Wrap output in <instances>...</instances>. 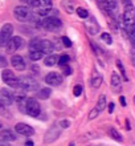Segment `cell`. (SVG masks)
<instances>
[{"mask_svg": "<svg viewBox=\"0 0 135 146\" xmlns=\"http://www.w3.org/2000/svg\"><path fill=\"white\" fill-rule=\"evenodd\" d=\"M123 1H126V3H127V1H128V0H123Z\"/></svg>", "mask_w": 135, "mask_h": 146, "instance_id": "45", "label": "cell"}, {"mask_svg": "<svg viewBox=\"0 0 135 146\" xmlns=\"http://www.w3.org/2000/svg\"><path fill=\"white\" fill-rule=\"evenodd\" d=\"M32 8H52V0H35Z\"/></svg>", "mask_w": 135, "mask_h": 146, "instance_id": "20", "label": "cell"}, {"mask_svg": "<svg viewBox=\"0 0 135 146\" xmlns=\"http://www.w3.org/2000/svg\"><path fill=\"white\" fill-rule=\"evenodd\" d=\"M98 146H103V145H98Z\"/></svg>", "mask_w": 135, "mask_h": 146, "instance_id": "48", "label": "cell"}, {"mask_svg": "<svg viewBox=\"0 0 135 146\" xmlns=\"http://www.w3.org/2000/svg\"><path fill=\"white\" fill-rule=\"evenodd\" d=\"M20 88H23L27 92H33V90H37L39 82L32 77H21L20 78Z\"/></svg>", "mask_w": 135, "mask_h": 146, "instance_id": "7", "label": "cell"}, {"mask_svg": "<svg viewBox=\"0 0 135 146\" xmlns=\"http://www.w3.org/2000/svg\"><path fill=\"white\" fill-rule=\"evenodd\" d=\"M109 134L111 135L115 141H118V142H123V137H122L119 131L117 130V129H114V127H110V129H109Z\"/></svg>", "mask_w": 135, "mask_h": 146, "instance_id": "22", "label": "cell"}, {"mask_svg": "<svg viewBox=\"0 0 135 146\" xmlns=\"http://www.w3.org/2000/svg\"><path fill=\"white\" fill-rule=\"evenodd\" d=\"M114 108H115V105L113 104H109V113H113V111H114Z\"/></svg>", "mask_w": 135, "mask_h": 146, "instance_id": "39", "label": "cell"}, {"mask_svg": "<svg viewBox=\"0 0 135 146\" xmlns=\"http://www.w3.org/2000/svg\"><path fill=\"white\" fill-rule=\"evenodd\" d=\"M134 104H135V97H134Z\"/></svg>", "mask_w": 135, "mask_h": 146, "instance_id": "46", "label": "cell"}, {"mask_svg": "<svg viewBox=\"0 0 135 146\" xmlns=\"http://www.w3.org/2000/svg\"><path fill=\"white\" fill-rule=\"evenodd\" d=\"M16 49H17V46H16L15 41H13V38H12V40L8 41L7 45H5V50H7V53H13Z\"/></svg>", "mask_w": 135, "mask_h": 146, "instance_id": "26", "label": "cell"}, {"mask_svg": "<svg viewBox=\"0 0 135 146\" xmlns=\"http://www.w3.org/2000/svg\"><path fill=\"white\" fill-rule=\"evenodd\" d=\"M105 108H106V97H105V94H101L98 98V102H97V109L102 111L105 110Z\"/></svg>", "mask_w": 135, "mask_h": 146, "instance_id": "25", "label": "cell"}, {"mask_svg": "<svg viewBox=\"0 0 135 146\" xmlns=\"http://www.w3.org/2000/svg\"><path fill=\"white\" fill-rule=\"evenodd\" d=\"M85 28L90 35H97V33L99 32V25L97 23L95 17H93V16H90L89 20L85 23Z\"/></svg>", "mask_w": 135, "mask_h": 146, "instance_id": "11", "label": "cell"}, {"mask_svg": "<svg viewBox=\"0 0 135 146\" xmlns=\"http://www.w3.org/2000/svg\"><path fill=\"white\" fill-rule=\"evenodd\" d=\"M43 54H45L43 50H29V57L32 61H39L43 58Z\"/></svg>", "mask_w": 135, "mask_h": 146, "instance_id": "21", "label": "cell"}, {"mask_svg": "<svg viewBox=\"0 0 135 146\" xmlns=\"http://www.w3.org/2000/svg\"><path fill=\"white\" fill-rule=\"evenodd\" d=\"M62 76L64 74H60L57 72H50L45 76V82L48 85H52V86H57L62 82Z\"/></svg>", "mask_w": 135, "mask_h": 146, "instance_id": "10", "label": "cell"}, {"mask_svg": "<svg viewBox=\"0 0 135 146\" xmlns=\"http://www.w3.org/2000/svg\"><path fill=\"white\" fill-rule=\"evenodd\" d=\"M0 146H9V145H7V143H5V141H1V143H0Z\"/></svg>", "mask_w": 135, "mask_h": 146, "instance_id": "43", "label": "cell"}, {"mask_svg": "<svg viewBox=\"0 0 135 146\" xmlns=\"http://www.w3.org/2000/svg\"><path fill=\"white\" fill-rule=\"evenodd\" d=\"M101 111L98 110V109H97V106L94 109H92V110H90V113H89V119H94L97 117V115L99 114Z\"/></svg>", "mask_w": 135, "mask_h": 146, "instance_id": "33", "label": "cell"}, {"mask_svg": "<svg viewBox=\"0 0 135 146\" xmlns=\"http://www.w3.org/2000/svg\"><path fill=\"white\" fill-rule=\"evenodd\" d=\"M0 138H1V141H5V142H8V141H16V134L13 131L8 130V129H3L1 133H0Z\"/></svg>", "mask_w": 135, "mask_h": 146, "instance_id": "17", "label": "cell"}, {"mask_svg": "<svg viewBox=\"0 0 135 146\" xmlns=\"http://www.w3.org/2000/svg\"><path fill=\"white\" fill-rule=\"evenodd\" d=\"M58 61H60V57H58L57 54H53L50 53L48 54L45 58H44V64H45L46 66H53V65H57Z\"/></svg>", "mask_w": 135, "mask_h": 146, "instance_id": "19", "label": "cell"}, {"mask_svg": "<svg viewBox=\"0 0 135 146\" xmlns=\"http://www.w3.org/2000/svg\"><path fill=\"white\" fill-rule=\"evenodd\" d=\"M53 49H54V45L52 41H49V40H41V42H40V50H43L45 54H50V53H53Z\"/></svg>", "mask_w": 135, "mask_h": 146, "instance_id": "15", "label": "cell"}, {"mask_svg": "<svg viewBox=\"0 0 135 146\" xmlns=\"http://www.w3.org/2000/svg\"><path fill=\"white\" fill-rule=\"evenodd\" d=\"M20 1H23L24 4H27V5H33V3H35V0H20Z\"/></svg>", "mask_w": 135, "mask_h": 146, "instance_id": "38", "label": "cell"}, {"mask_svg": "<svg viewBox=\"0 0 135 146\" xmlns=\"http://www.w3.org/2000/svg\"><path fill=\"white\" fill-rule=\"evenodd\" d=\"M12 38H13V41H15L16 46H17V49H19V48H23L24 44H25L24 38H23V37H20V36H15V37H12Z\"/></svg>", "mask_w": 135, "mask_h": 146, "instance_id": "28", "label": "cell"}, {"mask_svg": "<svg viewBox=\"0 0 135 146\" xmlns=\"http://www.w3.org/2000/svg\"><path fill=\"white\" fill-rule=\"evenodd\" d=\"M13 100H15V94L13 93H11L8 89L3 88L1 90H0V105L1 106H9V105L13 102Z\"/></svg>", "mask_w": 135, "mask_h": 146, "instance_id": "8", "label": "cell"}, {"mask_svg": "<svg viewBox=\"0 0 135 146\" xmlns=\"http://www.w3.org/2000/svg\"><path fill=\"white\" fill-rule=\"evenodd\" d=\"M25 146H35V143L32 142V141H27V142H25Z\"/></svg>", "mask_w": 135, "mask_h": 146, "instance_id": "42", "label": "cell"}, {"mask_svg": "<svg viewBox=\"0 0 135 146\" xmlns=\"http://www.w3.org/2000/svg\"><path fill=\"white\" fill-rule=\"evenodd\" d=\"M61 5L65 9L66 13H69V15L74 13V8H76V1L74 0H62Z\"/></svg>", "mask_w": 135, "mask_h": 146, "instance_id": "16", "label": "cell"}, {"mask_svg": "<svg viewBox=\"0 0 135 146\" xmlns=\"http://www.w3.org/2000/svg\"><path fill=\"white\" fill-rule=\"evenodd\" d=\"M68 62H69V56H68V54H66V53H64V54H62V56H61V57H60V61H58V65H60V66H64V65H66Z\"/></svg>", "mask_w": 135, "mask_h": 146, "instance_id": "30", "label": "cell"}, {"mask_svg": "<svg viewBox=\"0 0 135 146\" xmlns=\"http://www.w3.org/2000/svg\"><path fill=\"white\" fill-rule=\"evenodd\" d=\"M60 134H61V129H57V127H50L49 130L46 131L45 134V143H50L53 142V141H56V139L60 137Z\"/></svg>", "mask_w": 135, "mask_h": 146, "instance_id": "12", "label": "cell"}, {"mask_svg": "<svg viewBox=\"0 0 135 146\" xmlns=\"http://www.w3.org/2000/svg\"><path fill=\"white\" fill-rule=\"evenodd\" d=\"M90 84H92L93 88H95V89L101 86V84H102V76H101L99 72H97V70H94V72H93Z\"/></svg>", "mask_w": 135, "mask_h": 146, "instance_id": "18", "label": "cell"}, {"mask_svg": "<svg viewBox=\"0 0 135 146\" xmlns=\"http://www.w3.org/2000/svg\"><path fill=\"white\" fill-rule=\"evenodd\" d=\"M76 12H77V15L80 16L81 19H88V17H89V11H88V9H85V8L78 7L77 9H76Z\"/></svg>", "mask_w": 135, "mask_h": 146, "instance_id": "27", "label": "cell"}, {"mask_svg": "<svg viewBox=\"0 0 135 146\" xmlns=\"http://www.w3.org/2000/svg\"><path fill=\"white\" fill-rule=\"evenodd\" d=\"M15 131L20 135H24V137H31V135L35 134V130L32 129V126H29L27 123H23V122L16 123Z\"/></svg>", "mask_w": 135, "mask_h": 146, "instance_id": "9", "label": "cell"}, {"mask_svg": "<svg viewBox=\"0 0 135 146\" xmlns=\"http://www.w3.org/2000/svg\"><path fill=\"white\" fill-rule=\"evenodd\" d=\"M50 93H52V90H50L49 88H43L39 93H37V97L41 98V100H48L50 97Z\"/></svg>", "mask_w": 135, "mask_h": 146, "instance_id": "23", "label": "cell"}, {"mask_svg": "<svg viewBox=\"0 0 135 146\" xmlns=\"http://www.w3.org/2000/svg\"><path fill=\"white\" fill-rule=\"evenodd\" d=\"M62 44H64L66 48H70V46H72V41H70V38L66 37V36H64V37H62Z\"/></svg>", "mask_w": 135, "mask_h": 146, "instance_id": "35", "label": "cell"}, {"mask_svg": "<svg viewBox=\"0 0 135 146\" xmlns=\"http://www.w3.org/2000/svg\"><path fill=\"white\" fill-rule=\"evenodd\" d=\"M117 66L119 68L121 74H122V77H123V80L127 81L128 78H127V76H126V72H124V68H123V65H122V61H121V60H117Z\"/></svg>", "mask_w": 135, "mask_h": 146, "instance_id": "29", "label": "cell"}, {"mask_svg": "<svg viewBox=\"0 0 135 146\" xmlns=\"http://www.w3.org/2000/svg\"><path fill=\"white\" fill-rule=\"evenodd\" d=\"M119 102L122 106H126V100H124V97H119Z\"/></svg>", "mask_w": 135, "mask_h": 146, "instance_id": "40", "label": "cell"}, {"mask_svg": "<svg viewBox=\"0 0 135 146\" xmlns=\"http://www.w3.org/2000/svg\"><path fill=\"white\" fill-rule=\"evenodd\" d=\"M69 146H74V142H72V143H70V145Z\"/></svg>", "mask_w": 135, "mask_h": 146, "instance_id": "44", "label": "cell"}, {"mask_svg": "<svg viewBox=\"0 0 135 146\" xmlns=\"http://www.w3.org/2000/svg\"><path fill=\"white\" fill-rule=\"evenodd\" d=\"M101 38H102L106 44H111L113 42V38H111V36H110V33H102V35H101Z\"/></svg>", "mask_w": 135, "mask_h": 146, "instance_id": "31", "label": "cell"}, {"mask_svg": "<svg viewBox=\"0 0 135 146\" xmlns=\"http://www.w3.org/2000/svg\"><path fill=\"white\" fill-rule=\"evenodd\" d=\"M43 27L49 32H57L58 29H61L62 23L58 17L50 16V17H45V19L43 20Z\"/></svg>", "mask_w": 135, "mask_h": 146, "instance_id": "1", "label": "cell"}, {"mask_svg": "<svg viewBox=\"0 0 135 146\" xmlns=\"http://www.w3.org/2000/svg\"><path fill=\"white\" fill-rule=\"evenodd\" d=\"M60 41H62V37L61 38H54L53 40V45H54V48H56V49H61V45H60Z\"/></svg>", "mask_w": 135, "mask_h": 146, "instance_id": "36", "label": "cell"}, {"mask_svg": "<svg viewBox=\"0 0 135 146\" xmlns=\"http://www.w3.org/2000/svg\"><path fill=\"white\" fill-rule=\"evenodd\" d=\"M0 61H1V66H3V68L7 65V62H5V58L4 57H0Z\"/></svg>", "mask_w": 135, "mask_h": 146, "instance_id": "41", "label": "cell"}, {"mask_svg": "<svg viewBox=\"0 0 135 146\" xmlns=\"http://www.w3.org/2000/svg\"><path fill=\"white\" fill-rule=\"evenodd\" d=\"M110 1H115V0H110Z\"/></svg>", "mask_w": 135, "mask_h": 146, "instance_id": "47", "label": "cell"}, {"mask_svg": "<svg viewBox=\"0 0 135 146\" xmlns=\"http://www.w3.org/2000/svg\"><path fill=\"white\" fill-rule=\"evenodd\" d=\"M111 89L113 92L119 93L122 90V81H121V77L117 72L111 73Z\"/></svg>", "mask_w": 135, "mask_h": 146, "instance_id": "13", "label": "cell"}, {"mask_svg": "<svg viewBox=\"0 0 135 146\" xmlns=\"http://www.w3.org/2000/svg\"><path fill=\"white\" fill-rule=\"evenodd\" d=\"M123 23H124V25H126V27L135 24V7L132 5L131 3H130V0L126 3V7H124Z\"/></svg>", "mask_w": 135, "mask_h": 146, "instance_id": "4", "label": "cell"}, {"mask_svg": "<svg viewBox=\"0 0 135 146\" xmlns=\"http://www.w3.org/2000/svg\"><path fill=\"white\" fill-rule=\"evenodd\" d=\"M73 94L76 97H80L82 94V86L81 85H76V86H74L73 88Z\"/></svg>", "mask_w": 135, "mask_h": 146, "instance_id": "32", "label": "cell"}, {"mask_svg": "<svg viewBox=\"0 0 135 146\" xmlns=\"http://www.w3.org/2000/svg\"><path fill=\"white\" fill-rule=\"evenodd\" d=\"M69 121H61V122H60V126L61 127H64V129H66V127H69Z\"/></svg>", "mask_w": 135, "mask_h": 146, "instance_id": "37", "label": "cell"}, {"mask_svg": "<svg viewBox=\"0 0 135 146\" xmlns=\"http://www.w3.org/2000/svg\"><path fill=\"white\" fill-rule=\"evenodd\" d=\"M25 110H27V114L31 117H39L41 109H40V104L37 102V100L31 97L25 101Z\"/></svg>", "mask_w": 135, "mask_h": 146, "instance_id": "5", "label": "cell"}, {"mask_svg": "<svg viewBox=\"0 0 135 146\" xmlns=\"http://www.w3.org/2000/svg\"><path fill=\"white\" fill-rule=\"evenodd\" d=\"M12 33H13V25L9 23L4 24L1 27V31H0V45L5 46L8 44L9 40H12Z\"/></svg>", "mask_w": 135, "mask_h": 146, "instance_id": "6", "label": "cell"}, {"mask_svg": "<svg viewBox=\"0 0 135 146\" xmlns=\"http://www.w3.org/2000/svg\"><path fill=\"white\" fill-rule=\"evenodd\" d=\"M11 62H12V65H13L15 69H17V70H24L25 69V61H24V58L21 57V56H19V54L12 56Z\"/></svg>", "mask_w": 135, "mask_h": 146, "instance_id": "14", "label": "cell"}, {"mask_svg": "<svg viewBox=\"0 0 135 146\" xmlns=\"http://www.w3.org/2000/svg\"><path fill=\"white\" fill-rule=\"evenodd\" d=\"M1 78L8 86L11 88H20V78L15 76V73L11 72L9 69H4L1 72Z\"/></svg>", "mask_w": 135, "mask_h": 146, "instance_id": "3", "label": "cell"}, {"mask_svg": "<svg viewBox=\"0 0 135 146\" xmlns=\"http://www.w3.org/2000/svg\"><path fill=\"white\" fill-rule=\"evenodd\" d=\"M127 31H128V38H130V41H131L132 46L135 48V24H132V25H128V27H127Z\"/></svg>", "mask_w": 135, "mask_h": 146, "instance_id": "24", "label": "cell"}, {"mask_svg": "<svg viewBox=\"0 0 135 146\" xmlns=\"http://www.w3.org/2000/svg\"><path fill=\"white\" fill-rule=\"evenodd\" d=\"M61 69H62V74H64V76H69L70 73H72V69H70V66L68 65V64L61 66Z\"/></svg>", "mask_w": 135, "mask_h": 146, "instance_id": "34", "label": "cell"}, {"mask_svg": "<svg viewBox=\"0 0 135 146\" xmlns=\"http://www.w3.org/2000/svg\"><path fill=\"white\" fill-rule=\"evenodd\" d=\"M13 15L19 21H28L32 19V12L27 5H17L13 9Z\"/></svg>", "mask_w": 135, "mask_h": 146, "instance_id": "2", "label": "cell"}]
</instances>
